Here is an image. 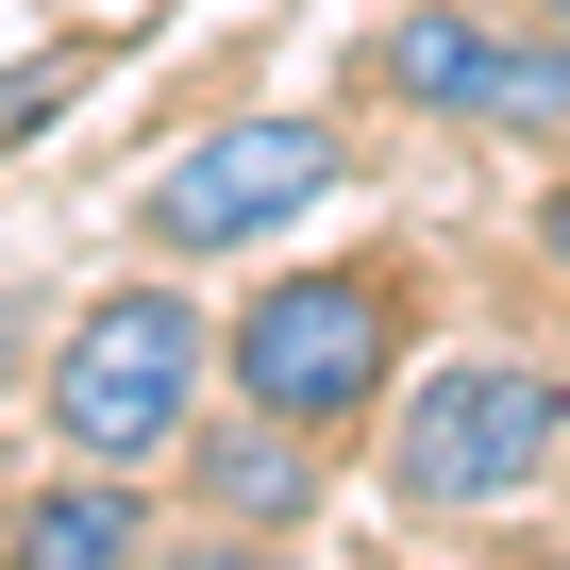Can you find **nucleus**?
<instances>
[{
	"mask_svg": "<svg viewBox=\"0 0 570 570\" xmlns=\"http://www.w3.org/2000/svg\"><path fill=\"white\" fill-rule=\"evenodd\" d=\"M202 370H218V336H202L185 285H101V303L51 320L35 420H51V453H85V470H168V453L202 436Z\"/></svg>",
	"mask_w": 570,
	"mask_h": 570,
	"instance_id": "f257e3e1",
	"label": "nucleus"
},
{
	"mask_svg": "<svg viewBox=\"0 0 570 570\" xmlns=\"http://www.w3.org/2000/svg\"><path fill=\"white\" fill-rule=\"evenodd\" d=\"M403 336H420V285L386 252H336V268H268L252 303H235V336H218V370H235V403L336 436V420H386Z\"/></svg>",
	"mask_w": 570,
	"mask_h": 570,
	"instance_id": "f03ea898",
	"label": "nucleus"
},
{
	"mask_svg": "<svg viewBox=\"0 0 570 570\" xmlns=\"http://www.w3.org/2000/svg\"><path fill=\"white\" fill-rule=\"evenodd\" d=\"M553 470H570V370H537V353H453L386 403V503H420V520L537 503Z\"/></svg>",
	"mask_w": 570,
	"mask_h": 570,
	"instance_id": "7ed1b4c3",
	"label": "nucleus"
},
{
	"mask_svg": "<svg viewBox=\"0 0 570 570\" xmlns=\"http://www.w3.org/2000/svg\"><path fill=\"white\" fill-rule=\"evenodd\" d=\"M370 101L403 118H453V135H503V151H553L570 135V35L553 18H470V0H403L370 18Z\"/></svg>",
	"mask_w": 570,
	"mask_h": 570,
	"instance_id": "20e7f679",
	"label": "nucleus"
},
{
	"mask_svg": "<svg viewBox=\"0 0 570 570\" xmlns=\"http://www.w3.org/2000/svg\"><path fill=\"white\" fill-rule=\"evenodd\" d=\"M336 185H353L336 118H202L185 151H151L135 235H151V252H268L285 218H320Z\"/></svg>",
	"mask_w": 570,
	"mask_h": 570,
	"instance_id": "39448f33",
	"label": "nucleus"
},
{
	"mask_svg": "<svg viewBox=\"0 0 570 570\" xmlns=\"http://www.w3.org/2000/svg\"><path fill=\"white\" fill-rule=\"evenodd\" d=\"M168 470H185V503H202V520H252V537H303V503H320V436H303V420H268V403L202 420Z\"/></svg>",
	"mask_w": 570,
	"mask_h": 570,
	"instance_id": "423d86ee",
	"label": "nucleus"
},
{
	"mask_svg": "<svg viewBox=\"0 0 570 570\" xmlns=\"http://www.w3.org/2000/svg\"><path fill=\"white\" fill-rule=\"evenodd\" d=\"M151 537H168L151 487H135V470H85V453L0 520V553H18V570H151Z\"/></svg>",
	"mask_w": 570,
	"mask_h": 570,
	"instance_id": "0eeeda50",
	"label": "nucleus"
},
{
	"mask_svg": "<svg viewBox=\"0 0 570 570\" xmlns=\"http://www.w3.org/2000/svg\"><path fill=\"white\" fill-rule=\"evenodd\" d=\"M85 101V51H35V68H0V151H18V135H51Z\"/></svg>",
	"mask_w": 570,
	"mask_h": 570,
	"instance_id": "6e6552de",
	"label": "nucleus"
},
{
	"mask_svg": "<svg viewBox=\"0 0 570 570\" xmlns=\"http://www.w3.org/2000/svg\"><path fill=\"white\" fill-rule=\"evenodd\" d=\"M151 570H303V553L252 537V520H202V537H151Z\"/></svg>",
	"mask_w": 570,
	"mask_h": 570,
	"instance_id": "1a4fd4ad",
	"label": "nucleus"
},
{
	"mask_svg": "<svg viewBox=\"0 0 570 570\" xmlns=\"http://www.w3.org/2000/svg\"><path fill=\"white\" fill-rule=\"evenodd\" d=\"M18 370H51V303H35V285H0V386H18Z\"/></svg>",
	"mask_w": 570,
	"mask_h": 570,
	"instance_id": "9d476101",
	"label": "nucleus"
},
{
	"mask_svg": "<svg viewBox=\"0 0 570 570\" xmlns=\"http://www.w3.org/2000/svg\"><path fill=\"white\" fill-rule=\"evenodd\" d=\"M537 268H553V285H570V185H553V202H537Z\"/></svg>",
	"mask_w": 570,
	"mask_h": 570,
	"instance_id": "9b49d317",
	"label": "nucleus"
},
{
	"mask_svg": "<svg viewBox=\"0 0 570 570\" xmlns=\"http://www.w3.org/2000/svg\"><path fill=\"white\" fill-rule=\"evenodd\" d=\"M520 18H553V35H570V0H520Z\"/></svg>",
	"mask_w": 570,
	"mask_h": 570,
	"instance_id": "f8f14e48",
	"label": "nucleus"
},
{
	"mask_svg": "<svg viewBox=\"0 0 570 570\" xmlns=\"http://www.w3.org/2000/svg\"><path fill=\"white\" fill-rule=\"evenodd\" d=\"M0 570H18V553H0Z\"/></svg>",
	"mask_w": 570,
	"mask_h": 570,
	"instance_id": "ddd939ff",
	"label": "nucleus"
}]
</instances>
